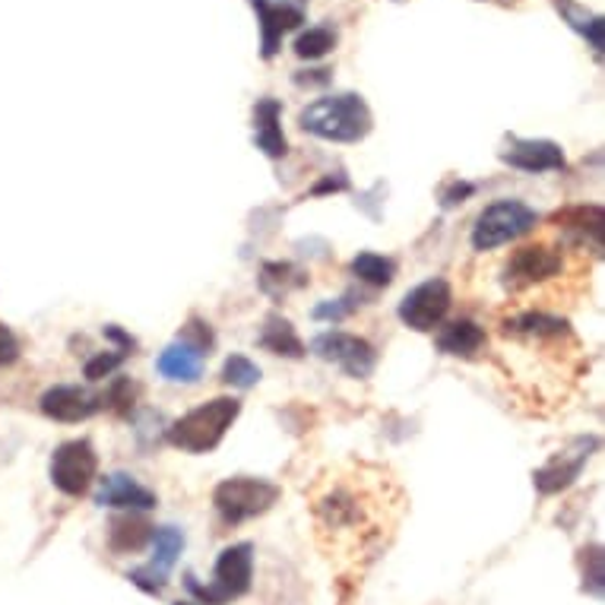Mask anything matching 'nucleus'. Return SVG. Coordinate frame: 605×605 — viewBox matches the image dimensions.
Masks as SVG:
<instances>
[{
	"instance_id": "c85d7f7f",
	"label": "nucleus",
	"mask_w": 605,
	"mask_h": 605,
	"mask_svg": "<svg viewBox=\"0 0 605 605\" xmlns=\"http://www.w3.org/2000/svg\"><path fill=\"white\" fill-rule=\"evenodd\" d=\"M124 352H117V349H112V352H99V355H92L89 362H86V380H105L112 378L114 371L124 365Z\"/></svg>"
},
{
	"instance_id": "ddd939ff",
	"label": "nucleus",
	"mask_w": 605,
	"mask_h": 605,
	"mask_svg": "<svg viewBox=\"0 0 605 605\" xmlns=\"http://www.w3.org/2000/svg\"><path fill=\"white\" fill-rule=\"evenodd\" d=\"M261 20V41H264V58L269 61L279 51V41L286 33L299 29L304 23V13L289 3H269V0H251Z\"/></svg>"
},
{
	"instance_id": "72a5a7b5",
	"label": "nucleus",
	"mask_w": 605,
	"mask_h": 605,
	"mask_svg": "<svg viewBox=\"0 0 605 605\" xmlns=\"http://www.w3.org/2000/svg\"><path fill=\"white\" fill-rule=\"evenodd\" d=\"M105 340H112V342H117V352H124V355H134V349H137V340L130 337V333H124L117 324H109L105 330Z\"/></svg>"
},
{
	"instance_id": "f704fd0d",
	"label": "nucleus",
	"mask_w": 605,
	"mask_h": 605,
	"mask_svg": "<svg viewBox=\"0 0 605 605\" xmlns=\"http://www.w3.org/2000/svg\"><path fill=\"white\" fill-rule=\"evenodd\" d=\"M472 193H476L472 185H466V181H454L451 188L441 193V203H444V206H456V203H463V200L472 197Z\"/></svg>"
},
{
	"instance_id": "c9c22d12",
	"label": "nucleus",
	"mask_w": 605,
	"mask_h": 605,
	"mask_svg": "<svg viewBox=\"0 0 605 605\" xmlns=\"http://www.w3.org/2000/svg\"><path fill=\"white\" fill-rule=\"evenodd\" d=\"M345 188H349L345 175H337V178H324V181H317V185L311 188V193H314V197H320V193H330V190L337 193V190H345Z\"/></svg>"
},
{
	"instance_id": "9d476101",
	"label": "nucleus",
	"mask_w": 605,
	"mask_h": 605,
	"mask_svg": "<svg viewBox=\"0 0 605 605\" xmlns=\"http://www.w3.org/2000/svg\"><path fill=\"white\" fill-rule=\"evenodd\" d=\"M593 448H600L596 438H580V441H574L570 451H565L562 456H555V459H549L542 469L532 472V486H535L542 494L565 492L568 486H574V479L580 476V469L587 466V459H590V451H593Z\"/></svg>"
},
{
	"instance_id": "4be33fe9",
	"label": "nucleus",
	"mask_w": 605,
	"mask_h": 605,
	"mask_svg": "<svg viewBox=\"0 0 605 605\" xmlns=\"http://www.w3.org/2000/svg\"><path fill=\"white\" fill-rule=\"evenodd\" d=\"M555 7H558V13L565 16V23H568L570 29L587 38V41H590V48H593L596 54H603V33H605L603 16H596V13L583 10V7H580V3H574V0H555Z\"/></svg>"
},
{
	"instance_id": "2eb2a0df",
	"label": "nucleus",
	"mask_w": 605,
	"mask_h": 605,
	"mask_svg": "<svg viewBox=\"0 0 605 605\" xmlns=\"http://www.w3.org/2000/svg\"><path fill=\"white\" fill-rule=\"evenodd\" d=\"M562 231H568L577 244H590L596 254L603 251L605 213L600 206H570L565 213H555L552 219Z\"/></svg>"
},
{
	"instance_id": "9b49d317",
	"label": "nucleus",
	"mask_w": 605,
	"mask_h": 605,
	"mask_svg": "<svg viewBox=\"0 0 605 605\" xmlns=\"http://www.w3.org/2000/svg\"><path fill=\"white\" fill-rule=\"evenodd\" d=\"M501 162L527 172V175H539V172H562L565 168V152L552 140H520L511 137L507 147L501 150Z\"/></svg>"
},
{
	"instance_id": "5701e85b",
	"label": "nucleus",
	"mask_w": 605,
	"mask_h": 605,
	"mask_svg": "<svg viewBox=\"0 0 605 605\" xmlns=\"http://www.w3.org/2000/svg\"><path fill=\"white\" fill-rule=\"evenodd\" d=\"M152 568L162 570V574H168V570L175 568V562L181 558V552H185V532L175 530V527H155L152 530Z\"/></svg>"
},
{
	"instance_id": "cd10ccee",
	"label": "nucleus",
	"mask_w": 605,
	"mask_h": 605,
	"mask_svg": "<svg viewBox=\"0 0 605 605\" xmlns=\"http://www.w3.org/2000/svg\"><path fill=\"white\" fill-rule=\"evenodd\" d=\"M583 562H590V568L583 565V590L600 596L605 583V570H603V549L593 545V549H583Z\"/></svg>"
},
{
	"instance_id": "a878e982",
	"label": "nucleus",
	"mask_w": 605,
	"mask_h": 605,
	"mask_svg": "<svg viewBox=\"0 0 605 605\" xmlns=\"http://www.w3.org/2000/svg\"><path fill=\"white\" fill-rule=\"evenodd\" d=\"M223 380H226L228 387L251 390L261 380V368L248 355H228L226 365H223Z\"/></svg>"
},
{
	"instance_id": "c756f323",
	"label": "nucleus",
	"mask_w": 605,
	"mask_h": 605,
	"mask_svg": "<svg viewBox=\"0 0 605 605\" xmlns=\"http://www.w3.org/2000/svg\"><path fill=\"white\" fill-rule=\"evenodd\" d=\"M127 580H130L134 587H140L143 593H150V596H159V593L168 587V574L155 570L152 565H147V568H134L127 574Z\"/></svg>"
},
{
	"instance_id": "f8f14e48",
	"label": "nucleus",
	"mask_w": 605,
	"mask_h": 605,
	"mask_svg": "<svg viewBox=\"0 0 605 605\" xmlns=\"http://www.w3.org/2000/svg\"><path fill=\"white\" fill-rule=\"evenodd\" d=\"M41 413L54 421H83V418L96 416L102 409V396L89 393L86 387H76V383H58L51 390L41 393L38 400Z\"/></svg>"
},
{
	"instance_id": "6ab92c4d",
	"label": "nucleus",
	"mask_w": 605,
	"mask_h": 605,
	"mask_svg": "<svg viewBox=\"0 0 605 605\" xmlns=\"http://www.w3.org/2000/svg\"><path fill=\"white\" fill-rule=\"evenodd\" d=\"M150 520H143L140 514H124V517H114L109 524V549L114 555H130V552H140L147 549L152 539Z\"/></svg>"
},
{
	"instance_id": "dca6fc26",
	"label": "nucleus",
	"mask_w": 605,
	"mask_h": 605,
	"mask_svg": "<svg viewBox=\"0 0 605 605\" xmlns=\"http://www.w3.org/2000/svg\"><path fill=\"white\" fill-rule=\"evenodd\" d=\"M159 375L172 383H197L203 375V352L193 349L190 342H172L162 349L159 362H155Z\"/></svg>"
},
{
	"instance_id": "20e7f679",
	"label": "nucleus",
	"mask_w": 605,
	"mask_h": 605,
	"mask_svg": "<svg viewBox=\"0 0 605 605\" xmlns=\"http://www.w3.org/2000/svg\"><path fill=\"white\" fill-rule=\"evenodd\" d=\"M279 501V489L266 479H254V476H235L216 486L213 492V504L219 511V517L238 527V524H248L254 517L266 514L273 504Z\"/></svg>"
},
{
	"instance_id": "2f4dec72",
	"label": "nucleus",
	"mask_w": 605,
	"mask_h": 605,
	"mask_svg": "<svg viewBox=\"0 0 605 605\" xmlns=\"http://www.w3.org/2000/svg\"><path fill=\"white\" fill-rule=\"evenodd\" d=\"M352 311H355V302H352V295H345V299H340V302L317 304L311 314H314L317 320H333V324H340L342 317H349Z\"/></svg>"
},
{
	"instance_id": "0eeeda50",
	"label": "nucleus",
	"mask_w": 605,
	"mask_h": 605,
	"mask_svg": "<svg viewBox=\"0 0 605 605\" xmlns=\"http://www.w3.org/2000/svg\"><path fill=\"white\" fill-rule=\"evenodd\" d=\"M451 304H454V292H451L448 279H441V276L425 279L413 292H406V299L400 302V320L418 333H428L448 317Z\"/></svg>"
},
{
	"instance_id": "393cba45",
	"label": "nucleus",
	"mask_w": 605,
	"mask_h": 605,
	"mask_svg": "<svg viewBox=\"0 0 605 605\" xmlns=\"http://www.w3.org/2000/svg\"><path fill=\"white\" fill-rule=\"evenodd\" d=\"M292 48L304 61H317V58H324V54H330L337 48V33L327 29V26H314V29H307V33L295 38Z\"/></svg>"
},
{
	"instance_id": "39448f33",
	"label": "nucleus",
	"mask_w": 605,
	"mask_h": 605,
	"mask_svg": "<svg viewBox=\"0 0 605 605\" xmlns=\"http://www.w3.org/2000/svg\"><path fill=\"white\" fill-rule=\"evenodd\" d=\"M539 223L535 210H530L520 200H497L492 206L482 210V216L472 226V248L476 251H494L504 248L511 241H517L520 235L532 231Z\"/></svg>"
},
{
	"instance_id": "bb28decb",
	"label": "nucleus",
	"mask_w": 605,
	"mask_h": 605,
	"mask_svg": "<svg viewBox=\"0 0 605 605\" xmlns=\"http://www.w3.org/2000/svg\"><path fill=\"white\" fill-rule=\"evenodd\" d=\"M137 400V383L130 378H117L109 387V393H102V409H114V413H130Z\"/></svg>"
},
{
	"instance_id": "f3484780",
	"label": "nucleus",
	"mask_w": 605,
	"mask_h": 605,
	"mask_svg": "<svg viewBox=\"0 0 605 605\" xmlns=\"http://www.w3.org/2000/svg\"><path fill=\"white\" fill-rule=\"evenodd\" d=\"M279 114H282V105L276 99H261L254 105V143L269 159H282L289 152V143L279 127Z\"/></svg>"
},
{
	"instance_id": "473e14b6",
	"label": "nucleus",
	"mask_w": 605,
	"mask_h": 605,
	"mask_svg": "<svg viewBox=\"0 0 605 605\" xmlns=\"http://www.w3.org/2000/svg\"><path fill=\"white\" fill-rule=\"evenodd\" d=\"M16 358H20V342H16L13 330L7 324H0V368L13 365Z\"/></svg>"
},
{
	"instance_id": "412c9836",
	"label": "nucleus",
	"mask_w": 605,
	"mask_h": 605,
	"mask_svg": "<svg viewBox=\"0 0 605 605\" xmlns=\"http://www.w3.org/2000/svg\"><path fill=\"white\" fill-rule=\"evenodd\" d=\"M261 345L273 355H286V358H302L304 342L299 340L295 327L279 317V314H269L264 324V333H261Z\"/></svg>"
},
{
	"instance_id": "7c9ffc66",
	"label": "nucleus",
	"mask_w": 605,
	"mask_h": 605,
	"mask_svg": "<svg viewBox=\"0 0 605 605\" xmlns=\"http://www.w3.org/2000/svg\"><path fill=\"white\" fill-rule=\"evenodd\" d=\"M185 342H190L193 349H200L203 355H210V349H213V333H210V324H203V320H197V317H190L188 327H185Z\"/></svg>"
},
{
	"instance_id": "f03ea898",
	"label": "nucleus",
	"mask_w": 605,
	"mask_h": 605,
	"mask_svg": "<svg viewBox=\"0 0 605 605\" xmlns=\"http://www.w3.org/2000/svg\"><path fill=\"white\" fill-rule=\"evenodd\" d=\"M241 413V403L231 396H216L197 409H190L188 416L178 418L168 431L165 441L178 451L188 454H210L223 444L226 431L231 428V421Z\"/></svg>"
},
{
	"instance_id": "e433bc0d",
	"label": "nucleus",
	"mask_w": 605,
	"mask_h": 605,
	"mask_svg": "<svg viewBox=\"0 0 605 605\" xmlns=\"http://www.w3.org/2000/svg\"><path fill=\"white\" fill-rule=\"evenodd\" d=\"M299 86H327L330 83V71H307V74L295 76Z\"/></svg>"
},
{
	"instance_id": "1a4fd4ad",
	"label": "nucleus",
	"mask_w": 605,
	"mask_h": 605,
	"mask_svg": "<svg viewBox=\"0 0 605 605\" xmlns=\"http://www.w3.org/2000/svg\"><path fill=\"white\" fill-rule=\"evenodd\" d=\"M562 269H565L562 251H555L549 244H527L507 264V289H527L542 279L558 276Z\"/></svg>"
},
{
	"instance_id": "423d86ee",
	"label": "nucleus",
	"mask_w": 605,
	"mask_h": 605,
	"mask_svg": "<svg viewBox=\"0 0 605 605\" xmlns=\"http://www.w3.org/2000/svg\"><path fill=\"white\" fill-rule=\"evenodd\" d=\"M96 472H99V456L86 438L61 444L51 456V482L67 497L89 492V486L96 482Z\"/></svg>"
},
{
	"instance_id": "4c0bfd02",
	"label": "nucleus",
	"mask_w": 605,
	"mask_h": 605,
	"mask_svg": "<svg viewBox=\"0 0 605 605\" xmlns=\"http://www.w3.org/2000/svg\"><path fill=\"white\" fill-rule=\"evenodd\" d=\"M175 605H197V603H175Z\"/></svg>"
},
{
	"instance_id": "aec40b11",
	"label": "nucleus",
	"mask_w": 605,
	"mask_h": 605,
	"mask_svg": "<svg viewBox=\"0 0 605 605\" xmlns=\"http://www.w3.org/2000/svg\"><path fill=\"white\" fill-rule=\"evenodd\" d=\"M261 292L269 295V299H286L289 292H299L307 286V276H304V269H299L295 264H264L261 266Z\"/></svg>"
},
{
	"instance_id": "6e6552de",
	"label": "nucleus",
	"mask_w": 605,
	"mask_h": 605,
	"mask_svg": "<svg viewBox=\"0 0 605 605\" xmlns=\"http://www.w3.org/2000/svg\"><path fill=\"white\" fill-rule=\"evenodd\" d=\"M311 349H314L317 358L340 365L349 378H368L375 371V365H378L375 345L362 340V337H355V333H340V330L320 333L317 340L311 342Z\"/></svg>"
},
{
	"instance_id": "f257e3e1",
	"label": "nucleus",
	"mask_w": 605,
	"mask_h": 605,
	"mask_svg": "<svg viewBox=\"0 0 605 605\" xmlns=\"http://www.w3.org/2000/svg\"><path fill=\"white\" fill-rule=\"evenodd\" d=\"M299 124L311 137H320L330 143H358L371 134L375 121L362 96L342 92V96H327V99L311 102L299 114Z\"/></svg>"
},
{
	"instance_id": "4468645a",
	"label": "nucleus",
	"mask_w": 605,
	"mask_h": 605,
	"mask_svg": "<svg viewBox=\"0 0 605 605\" xmlns=\"http://www.w3.org/2000/svg\"><path fill=\"white\" fill-rule=\"evenodd\" d=\"M96 504L102 507H121V511H152L155 507V494L143 489L134 476L127 472H112L99 482Z\"/></svg>"
},
{
	"instance_id": "a211bd4d",
	"label": "nucleus",
	"mask_w": 605,
	"mask_h": 605,
	"mask_svg": "<svg viewBox=\"0 0 605 605\" xmlns=\"http://www.w3.org/2000/svg\"><path fill=\"white\" fill-rule=\"evenodd\" d=\"M438 349L454 358H476L486 349V330L476 320H454L438 333Z\"/></svg>"
},
{
	"instance_id": "b1692460",
	"label": "nucleus",
	"mask_w": 605,
	"mask_h": 605,
	"mask_svg": "<svg viewBox=\"0 0 605 605\" xmlns=\"http://www.w3.org/2000/svg\"><path fill=\"white\" fill-rule=\"evenodd\" d=\"M352 273L362 279V282H368V286H390L393 282V276H396V264L390 261V257H383V254H375V251H362L355 261H352Z\"/></svg>"
},
{
	"instance_id": "7ed1b4c3",
	"label": "nucleus",
	"mask_w": 605,
	"mask_h": 605,
	"mask_svg": "<svg viewBox=\"0 0 605 605\" xmlns=\"http://www.w3.org/2000/svg\"><path fill=\"white\" fill-rule=\"evenodd\" d=\"M254 580V545L251 542H235L219 552L216 568H213V583H197L193 574H185V587L197 603L203 605H228L231 600H241L251 590Z\"/></svg>"
}]
</instances>
